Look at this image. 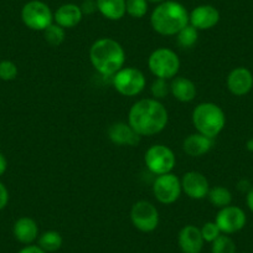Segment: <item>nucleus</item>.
Here are the masks:
<instances>
[{"mask_svg":"<svg viewBox=\"0 0 253 253\" xmlns=\"http://www.w3.org/2000/svg\"><path fill=\"white\" fill-rule=\"evenodd\" d=\"M169 113L164 104L155 98L135 102L128 113V123L140 137L159 134L167 128Z\"/></svg>","mask_w":253,"mask_h":253,"instance_id":"obj_1","label":"nucleus"},{"mask_svg":"<svg viewBox=\"0 0 253 253\" xmlns=\"http://www.w3.org/2000/svg\"><path fill=\"white\" fill-rule=\"evenodd\" d=\"M92 66L102 76H114L126 63V51L117 40L102 38L94 41L89 48Z\"/></svg>","mask_w":253,"mask_h":253,"instance_id":"obj_2","label":"nucleus"},{"mask_svg":"<svg viewBox=\"0 0 253 253\" xmlns=\"http://www.w3.org/2000/svg\"><path fill=\"white\" fill-rule=\"evenodd\" d=\"M153 30L163 36H176L181 29L189 25V11L179 1L167 0L158 4L150 15Z\"/></svg>","mask_w":253,"mask_h":253,"instance_id":"obj_3","label":"nucleus"},{"mask_svg":"<svg viewBox=\"0 0 253 253\" xmlns=\"http://www.w3.org/2000/svg\"><path fill=\"white\" fill-rule=\"evenodd\" d=\"M193 124L198 133L215 139L226 126V114L218 104L203 102L194 108Z\"/></svg>","mask_w":253,"mask_h":253,"instance_id":"obj_4","label":"nucleus"},{"mask_svg":"<svg viewBox=\"0 0 253 253\" xmlns=\"http://www.w3.org/2000/svg\"><path fill=\"white\" fill-rule=\"evenodd\" d=\"M180 58L174 50L159 47L150 53L148 58L149 71L157 79L172 80L177 76L180 70Z\"/></svg>","mask_w":253,"mask_h":253,"instance_id":"obj_5","label":"nucleus"},{"mask_svg":"<svg viewBox=\"0 0 253 253\" xmlns=\"http://www.w3.org/2000/svg\"><path fill=\"white\" fill-rule=\"evenodd\" d=\"M112 77L114 89L124 97L138 96L147 86L144 74L135 67H123Z\"/></svg>","mask_w":253,"mask_h":253,"instance_id":"obj_6","label":"nucleus"},{"mask_svg":"<svg viewBox=\"0 0 253 253\" xmlns=\"http://www.w3.org/2000/svg\"><path fill=\"white\" fill-rule=\"evenodd\" d=\"M21 20L30 30L43 31L53 23V13L41 0H31L21 9Z\"/></svg>","mask_w":253,"mask_h":253,"instance_id":"obj_7","label":"nucleus"},{"mask_svg":"<svg viewBox=\"0 0 253 253\" xmlns=\"http://www.w3.org/2000/svg\"><path fill=\"white\" fill-rule=\"evenodd\" d=\"M144 163L150 172L159 176L172 171L176 164V157L167 145L154 144L145 152Z\"/></svg>","mask_w":253,"mask_h":253,"instance_id":"obj_8","label":"nucleus"},{"mask_svg":"<svg viewBox=\"0 0 253 253\" xmlns=\"http://www.w3.org/2000/svg\"><path fill=\"white\" fill-rule=\"evenodd\" d=\"M130 221H132L133 226L140 232H153L159 226V211H158L157 206H154L149 201H137L130 210Z\"/></svg>","mask_w":253,"mask_h":253,"instance_id":"obj_9","label":"nucleus"},{"mask_svg":"<svg viewBox=\"0 0 253 253\" xmlns=\"http://www.w3.org/2000/svg\"><path fill=\"white\" fill-rule=\"evenodd\" d=\"M182 193L181 180L172 172L159 175L153 182V194L158 203L171 205L179 200Z\"/></svg>","mask_w":253,"mask_h":253,"instance_id":"obj_10","label":"nucleus"},{"mask_svg":"<svg viewBox=\"0 0 253 253\" xmlns=\"http://www.w3.org/2000/svg\"><path fill=\"white\" fill-rule=\"evenodd\" d=\"M215 222L220 228L221 233L233 235V233L243 230V227L247 223V216L241 208L230 205L220 209V211L216 215Z\"/></svg>","mask_w":253,"mask_h":253,"instance_id":"obj_11","label":"nucleus"},{"mask_svg":"<svg viewBox=\"0 0 253 253\" xmlns=\"http://www.w3.org/2000/svg\"><path fill=\"white\" fill-rule=\"evenodd\" d=\"M182 193L193 200H203L208 198L210 191V184L204 174L199 171H187L182 175L181 179Z\"/></svg>","mask_w":253,"mask_h":253,"instance_id":"obj_12","label":"nucleus"},{"mask_svg":"<svg viewBox=\"0 0 253 253\" xmlns=\"http://www.w3.org/2000/svg\"><path fill=\"white\" fill-rule=\"evenodd\" d=\"M220 21V11L212 5L203 4L189 13V24L200 30H210Z\"/></svg>","mask_w":253,"mask_h":253,"instance_id":"obj_13","label":"nucleus"},{"mask_svg":"<svg viewBox=\"0 0 253 253\" xmlns=\"http://www.w3.org/2000/svg\"><path fill=\"white\" fill-rule=\"evenodd\" d=\"M226 84L233 96H246L253 88V74L247 67H236L228 74Z\"/></svg>","mask_w":253,"mask_h":253,"instance_id":"obj_14","label":"nucleus"},{"mask_svg":"<svg viewBox=\"0 0 253 253\" xmlns=\"http://www.w3.org/2000/svg\"><path fill=\"white\" fill-rule=\"evenodd\" d=\"M177 243L182 253H201L205 241L200 228L194 225H186L180 230Z\"/></svg>","mask_w":253,"mask_h":253,"instance_id":"obj_15","label":"nucleus"},{"mask_svg":"<svg viewBox=\"0 0 253 253\" xmlns=\"http://www.w3.org/2000/svg\"><path fill=\"white\" fill-rule=\"evenodd\" d=\"M108 137L112 143L119 147H135L142 138L129 126V123L124 122L112 124L108 129Z\"/></svg>","mask_w":253,"mask_h":253,"instance_id":"obj_16","label":"nucleus"},{"mask_svg":"<svg viewBox=\"0 0 253 253\" xmlns=\"http://www.w3.org/2000/svg\"><path fill=\"white\" fill-rule=\"evenodd\" d=\"M82 18H84V13L81 10V6L72 3L58 6L57 10L53 13V23L60 25L65 30L76 28L82 21Z\"/></svg>","mask_w":253,"mask_h":253,"instance_id":"obj_17","label":"nucleus"},{"mask_svg":"<svg viewBox=\"0 0 253 253\" xmlns=\"http://www.w3.org/2000/svg\"><path fill=\"white\" fill-rule=\"evenodd\" d=\"M13 235L15 240L23 245H33L40 236L38 222L34 218L23 216V217L18 218L14 223Z\"/></svg>","mask_w":253,"mask_h":253,"instance_id":"obj_18","label":"nucleus"},{"mask_svg":"<svg viewBox=\"0 0 253 253\" xmlns=\"http://www.w3.org/2000/svg\"><path fill=\"white\" fill-rule=\"evenodd\" d=\"M213 139L201 134V133H193L187 135L182 142V150L191 158H199L208 154L212 149Z\"/></svg>","mask_w":253,"mask_h":253,"instance_id":"obj_19","label":"nucleus"},{"mask_svg":"<svg viewBox=\"0 0 253 253\" xmlns=\"http://www.w3.org/2000/svg\"><path fill=\"white\" fill-rule=\"evenodd\" d=\"M170 93L176 101L181 103H189L195 99L198 88L196 84L187 77L176 76L170 82Z\"/></svg>","mask_w":253,"mask_h":253,"instance_id":"obj_20","label":"nucleus"},{"mask_svg":"<svg viewBox=\"0 0 253 253\" xmlns=\"http://www.w3.org/2000/svg\"><path fill=\"white\" fill-rule=\"evenodd\" d=\"M126 0H96L97 10L103 18L117 21L126 14Z\"/></svg>","mask_w":253,"mask_h":253,"instance_id":"obj_21","label":"nucleus"},{"mask_svg":"<svg viewBox=\"0 0 253 253\" xmlns=\"http://www.w3.org/2000/svg\"><path fill=\"white\" fill-rule=\"evenodd\" d=\"M208 199L212 206L217 209H223L226 206L231 205V203H232V194H231V191L227 187L218 185V186L210 187Z\"/></svg>","mask_w":253,"mask_h":253,"instance_id":"obj_22","label":"nucleus"},{"mask_svg":"<svg viewBox=\"0 0 253 253\" xmlns=\"http://www.w3.org/2000/svg\"><path fill=\"white\" fill-rule=\"evenodd\" d=\"M62 243L63 240L61 233L53 230L46 231L42 235L39 236L38 238V245L47 253H52L58 251L62 247Z\"/></svg>","mask_w":253,"mask_h":253,"instance_id":"obj_23","label":"nucleus"},{"mask_svg":"<svg viewBox=\"0 0 253 253\" xmlns=\"http://www.w3.org/2000/svg\"><path fill=\"white\" fill-rule=\"evenodd\" d=\"M43 33V38H45V41L52 47H57L61 43L65 41V38H66V31L65 29L61 28L60 25H57L56 23L51 24L48 28H46Z\"/></svg>","mask_w":253,"mask_h":253,"instance_id":"obj_24","label":"nucleus"},{"mask_svg":"<svg viewBox=\"0 0 253 253\" xmlns=\"http://www.w3.org/2000/svg\"><path fill=\"white\" fill-rule=\"evenodd\" d=\"M177 43L182 48H191L199 40V30L193 25H186L177 33Z\"/></svg>","mask_w":253,"mask_h":253,"instance_id":"obj_25","label":"nucleus"},{"mask_svg":"<svg viewBox=\"0 0 253 253\" xmlns=\"http://www.w3.org/2000/svg\"><path fill=\"white\" fill-rule=\"evenodd\" d=\"M237 247L228 235H220L211 243V253H236Z\"/></svg>","mask_w":253,"mask_h":253,"instance_id":"obj_26","label":"nucleus"},{"mask_svg":"<svg viewBox=\"0 0 253 253\" xmlns=\"http://www.w3.org/2000/svg\"><path fill=\"white\" fill-rule=\"evenodd\" d=\"M126 14L134 19H142L148 13V0H126Z\"/></svg>","mask_w":253,"mask_h":253,"instance_id":"obj_27","label":"nucleus"},{"mask_svg":"<svg viewBox=\"0 0 253 253\" xmlns=\"http://www.w3.org/2000/svg\"><path fill=\"white\" fill-rule=\"evenodd\" d=\"M19 70L15 63L10 60L0 61V80L3 81H14L18 77Z\"/></svg>","mask_w":253,"mask_h":253,"instance_id":"obj_28","label":"nucleus"},{"mask_svg":"<svg viewBox=\"0 0 253 253\" xmlns=\"http://www.w3.org/2000/svg\"><path fill=\"white\" fill-rule=\"evenodd\" d=\"M150 92H152L153 98L158 99V101L164 99L170 93V84H168V80H155L152 84V87H150Z\"/></svg>","mask_w":253,"mask_h":253,"instance_id":"obj_29","label":"nucleus"},{"mask_svg":"<svg viewBox=\"0 0 253 253\" xmlns=\"http://www.w3.org/2000/svg\"><path fill=\"white\" fill-rule=\"evenodd\" d=\"M200 231H201V235H203L204 241L209 243H212L218 236L222 235L220 228H218V226L216 225L215 221H213V222L204 223L203 227L200 228Z\"/></svg>","mask_w":253,"mask_h":253,"instance_id":"obj_30","label":"nucleus"},{"mask_svg":"<svg viewBox=\"0 0 253 253\" xmlns=\"http://www.w3.org/2000/svg\"><path fill=\"white\" fill-rule=\"evenodd\" d=\"M9 203V191L5 185L0 181V211L4 210Z\"/></svg>","mask_w":253,"mask_h":253,"instance_id":"obj_31","label":"nucleus"},{"mask_svg":"<svg viewBox=\"0 0 253 253\" xmlns=\"http://www.w3.org/2000/svg\"><path fill=\"white\" fill-rule=\"evenodd\" d=\"M81 10L82 13L87 14H93L94 11L97 10V4H96V0H84V4L81 5Z\"/></svg>","mask_w":253,"mask_h":253,"instance_id":"obj_32","label":"nucleus"},{"mask_svg":"<svg viewBox=\"0 0 253 253\" xmlns=\"http://www.w3.org/2000/svg\"><path fill=\"white\" fill-rule=\"evenodd\" d=\"M18 253H47L42 250L39 245H28V246H24Z\"/></svg>","mask_w":253,"mask_h":253,"instance_id":"obj_33","label":"nucleus"},{"mask_svg":"<svg viewBox=\"0 0 253 253\" xmlns=\"http://www.w3.org/2000/svg\"><path fill=\"white\" fill-rule=\"evenodd\" d=\"M246 204H247L248 209L253 212V186H251V189L247 191V195H246Z\"/></svg>","mask_w":253,"mask_h":253,"instance_id":"obj_34","label":"nucleus"},{"mask_svg":"<svg viewBox=\"0 0 253 253\" xmlns=\"http://www.w3.org/2000/svg\"><path fill=\"white\" fill-rule=\"evenodd\" d=\"M6 169H8V160L4 157V154L0 153V176L6 171Z\"/></svg>","mask_w":253,"mask_h":253,"instance_id":"obj_35","label":"nucleus"},{"mask_svg":"<svg viewBox=\"0 0 253 253\" xmlns=\"http://www.w3.org/2000/svg\"><path fill=\"white\" fill-rule=\"evenodd\" d=\"M246 148H247L248 152H253V138L246 143Z\"/></svg>","mask_w":253,"mask_h":253,"instance_id":"obj_36","label":"nucleus"},{"mask_svg":"<svg viewBox=\"0 0 253 253\" xmlns=\"http://www.w3.org/2000/svg\"><path fill=\"white\" fill-rule=\"evenodd\" d=\"M164 1H167V0H148V3H153V4H162L164 3Z\"/></svg>","mask_w":253,"mask_h":253,"instance_id":"obj_37","label":"nucleus"}]
</instances>
